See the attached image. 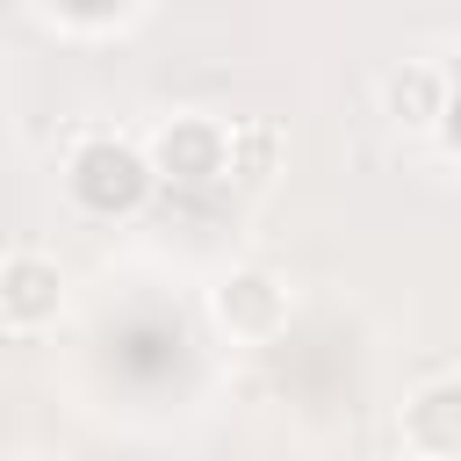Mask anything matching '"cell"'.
<instances>
[{
  "mask_svg": "<svg viewBox=\"0 0 461 461\" xmlns=\"http://www.w3.org/2000/svg\"><path fill=\"white\" fill-rule=\"evenodd\" d=\"M58 187H65V202H72L79 216L122 223V216H137V209L151 202L158 166H151V151H144L137 137H122V130H79V137L65 144Z\"/></svg>",
  "mask_w": 461,
  "mask_h": 461,
  "instance_id": "cell-1",
  "label": "cell"
},
{
  "mask_svg": "<svg viewBox=\"0 0 461 461\" xmlns=\"http://www.w3.org/2000/svg\"><path fill=\"white\" fill-rule=\"evenodd\" d=\"M144 151H151L166 187H216V180H230V122H216V115H194V108L166 115L144 137Z\"/></svg>",
  "mask_w": 461,
  "mask_h": 461,
  "instance_id": "cell-2",
  "label": "cell"
},
{
  "mask_svg": "<svg viewBox=\"0 0 461 461\" xmlns=\"http://www.w3.org/2000/svg\"><path fill=\"white\" fill-rule=\"evenodd\" d=\"M288 281L274 274V267H230V274H216V288H209V317H216V331L223 339H238V346H267V339H281L288 331Z\"/></svg>",
  "mask_w": 461,
  "mask_h": 461,
  "instance_id": "cell-3",
  "label": "cell"
},
{
  "mask_svg": "<svg viewBox=\"0 0 461 461\" xmlns=\"http://www.w3.org/2000/svg\"><path fill=\"white\" fill-rule=\"evenodd\" d=\"M58 310H65V274H58V259L14 245V252L0 259V324H7V339H36L43 324H58Z\"/></svg>",
  "mask_w": 461,
  "mask_h": 461,
  "instance_id": "cell-4",
  "label": "cell"
},
{
  "mask_svg": "<svg viewBox=\"0 0 461 461\" xmlns=\"http://www.w3.org/2000/svg\"><path fill=\"white\" fill-rule=\"evenodd\" d=\"M396 439L403 454H425V461H461V375H432L403 396L396 411Z\"/></svg>",
  "mask_w": 461,
  "mask_h": 461,
  "instance_id": "cell-5",
  "label": "cell"
},
{
  "mask_svg": "<svg viewBox=\"0 0 461 461\" xmlns=\"http://www.w3.org/2000/svg\"><path fill=\"white\" fill-rule=\"evenodd\" d=\"M447 101H454V86H447V72H439V65H425V58H403L396 72H382V115H389L403 137L439 130Z\"/></svg>",
  "mask_w": 461,
  "mask_h": 461,
  "instance_id": "cell-6",
  "label": "cell"
},
{
  "mask_svg": "<svg viewBox=\"0 0 461 461\" xmlns=\"http://www.w3.org/2000/svg\"><path fill=\"white\" fill-rule=\"evenodd\" d=\"M274 158H281V122H230V180H267L274 173Z\"/></svg>",
  "mask_w": 461,
  "mask_h": 461,
  "instance_id": "cell-7",
  "label": "cell"
},
{
  "mask_svg": "<svg viewBox=\"0 0 461 461\" xmlns=\"http://www.w3.org/2000/svg\"><path fill=\"white\" fill-rule=\"evenodd\" d=\"M137 0H50V14H65V22H122Z\"/></svg>",
  "mask_w": 461,
  "mask_h": 461,
  "instance_id": "cell-8",
  "label": "cell"
}]
</instances>
